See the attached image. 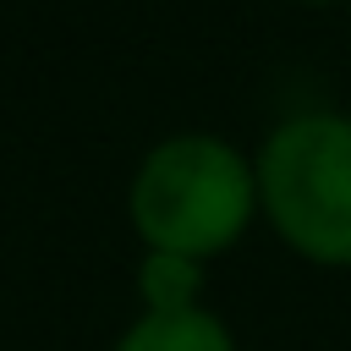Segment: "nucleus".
I'll list each match as a JSON object with an SVG mask.
<instances>
[{
  "label": "nucleus",
  "mask_w": 351,
  "mask_h": 351,
  "mask_svg": "<svg viewBox=\"0 0 351 351\" xmlns=\"http://www.w3.org/2000/svg\"><path fill=\"white\" fill-rule=\"evenodd\" d=\"M126 214L148 252H181L208 263L230 252L252 225L258 176L225 137L176 132L143 154L126 192Z\"/></svg>",
  "instance_id": "1"
},
{
  "label": "nucleus",
  "mask_w": 351,
  "mask_h": 351,
  "mask_svg": "<svg viewBox=\"0 0 351 351\" xmlns=\"http://www.w3.org/2000/svg\"><path fill=\"white\" fill-rule=\"evenodd\" d=\"M258 214L274 236L324 269H351V115L302 110L280 121L258 159Z\"/></svg>",
  "instance_id": "2"
},
{
  "label": "nucleus",
  "mask_w": 351,
  "mask_h": 351,
  "mask_svg": "<svg viewBox=\"0 0 351 351\" xmlns=\"http://www.w3.org/2000/svg\"><path fill=\"white\" fill-rule=\"evenodd\" d=\"M115 351H236V340L208 307H186V313H137L115 340Z\"/></svg>",
  "instance_id": "3"
},
{
  "label": "nucleus",
  "mask_w": 351,
  "mask_h": 351,
  "mask_svg": "<svg viewBox=\"0 0 351 351\" xmlns=\"http://www.w3.org/2000/svg\"><path fill=\"white\" fill-rule=\"evenodd\" d=\"M197 285H203V263L197 258L143 252V263H137L143 313H186V307H197Z\"/></svg>",
  "instance_id": "4"
},
{
  "label": "nucleus",
  "mask_w": 351,
  "mask_h": 351,
  "mask_svg": "<svg viewBox=\"0 0 351 351\" xmlns=\"http://www.w3.org/2000/svg\"><path fill=\"white\" fill-rule=\"evenodd\" d=\"M291 5H313L318 11V5H340V0H291Z\"/></svg>",
  "instance_id": "5"
}]
</instances>
